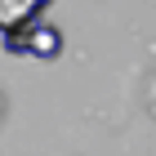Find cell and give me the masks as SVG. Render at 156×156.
I'll return each instance as SVG.
<instances>
[{
  "mask_svg": "<svg viewBox=\"0 0 156 156\" xmlns=\"http://www.w3.org/2000/svg\"><path fill=\"white\" fill-rule=\"evenodd\" d=\"M9 54H31V58L49 62L62 54V31L54 23H36V27H23V31H13V36H0Z\"/></svg>",
  "mask_w": 156,
  "mask_h": 156,
  "instance_id": "obj_1",
  "label": "cell"
},
{
  "mask_svg": "<svg viewBox=\"0 0 156 156\" xmlns=\"http://www.w3.org/2000/svg\"><path fill=\"white\" fill-rule=\"evenodd\" d=\"M54 0H0V36H13L23 27L45 23V9Z\"/></svg>",
  "mask_w": 156,
  "mask_h": 156,
  "instance_id": "obj_2",
  "label": "cell"
}]
</instances>
